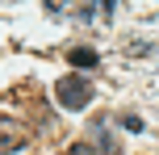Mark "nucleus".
Wrapping results in <instances>:
<instances>
[{"mask_svg":"<svg viewBox=\"0 0 159 155\" xmlns=\"http://www.w3.org/2000/svg\"><path fill=\"white\" fill-rule=\"evenodd\" d=\"M67 63H71V67H96L101 55H96L92 46H71V50H67Z\"/></svg>","mask_w":159,"mask_h":155,"instance_id":"nucleus-3","label":"nucleus"},{"mask_svg":"<svg viewBox=\"0 0 159 155\" xmlns=\"http://www.w3.org/2000/svg\"><path fill=\"white\" fill-rule=\"evenodd\" d=\"M17 151V147H25V139H21V130H17V122H8V117H0V151Z\"/></svg>","mask_w":159,"mask_h":155,"instance_id":"nucleus-2","label":"nucleus"},{"mask_svg":"<svg viewBox=\"0 0 159 155\" xmlns=\"http://www.w3.org/2000/svg\"><path fill=\"white\" fill-rule=\"evenodd\" d=\"M71 155H109V151H105L101 143H75V147H71Z\"/></svg>","mask_w":159,"mask_h":155,"instance_id":"nucleus-4","label":"nucleus"},{"mask_svg":"<svg viewBox=\"0 0 159 155\" xmlns=\"http://www.w3.org/2000/svg\"><path fill=\"white\" fill-rule=\"evenodd\" d=\"M55 101L63 109H84L88 101H92V80H88V75H63V80L55 84Z\"/></svg>","mask_w":159,"mask_h":155,"instance_id":"nucleus-1","label":"nucleus"},{"mask_svg":"<svg viewBox=\"0 0 159 155\" xmlns=\"http://www.w3.org/2000/svg\"><path fill=\"white\" fill-rule=\"evenodd\" d=\"M121 126H126L130 134H138V130H143V117H138V113H121Z\"/></svg>","mask_w":159,"mask_h":155,"instance_id":"nucleus-5","label":"nucleus"}]
</instances>
